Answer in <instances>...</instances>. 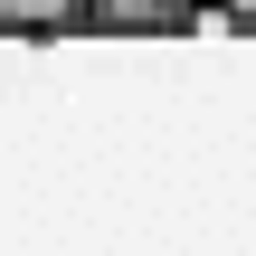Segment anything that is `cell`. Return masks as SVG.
Masks as SVG:
<instances>
[{"instance_id":"1","label":"cell","mask_w":256,"mask_h":256,"mask_svg":"<svg viewBox=\"0 0 256 256\" xmlns=\"http://www.w3.org/2000/svg\"><path fill=\"white\" fill-rule=\"evenodd\" d=\"M200 19L209 10H180V0H86V28H162V38H180Z\"/></svg>"},{"instance_id":"2","label":"cell","mask_w":256,"mask_h":256,"mask_svg":"<svg viewBox=\"0 0 256 256\" xmlns=\"http://www.w3.org/2000/svg\"><path fill=\"white\" fill-rule=\"evenodd\" d=\"M86 28V0H0V38H66Z\"/></svg>"},{"instance_id":"3","label":"cell","mask_w":256,"mask_h":256,"mask_svg":"<svg viewBox=\"0 0 256 256\" xmlns=\"http://www.w3.org/2000/svg\"><path fill=\"white\" fill-rule=\"evenodd\" d=\"M209 19H218V28H238V38H256V0H209Z\"/></svg>"},{"instance_id":"4","label":"cell","mask_w":256,"mask_h":256,"mask_svg":"<svg viewBox=\"0 0 256 256\" xmlns=\"http://www.w3.org/2000/svg\"><path fill=\"white\" fill-rule=\"evenodd\" d=\"M180 10H209V0H180Z\"/></svg>"}]
</instances>
